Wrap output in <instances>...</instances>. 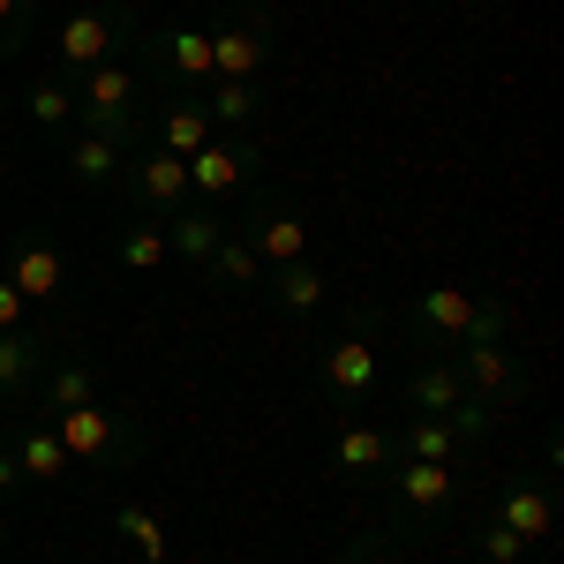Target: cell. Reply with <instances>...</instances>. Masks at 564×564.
Instances as JSON below:
<instances>
[{"mask_svg": "<svg viewBox=\"0 0 564 564\" xmlns=\"http://www.w3.org/2000/svg\"><path fill=\"white\" fill-rule=\"evenodd\" d=\"M143 90H151V76H143V61H129V53L84 68V76H76V129L113 135V143L143 151V135H151V106H143Z\"/></svg>", "mask_w": 564, "mask_h": 564, "instance_id": "cell-1", "label": "cell"}, {"mask_svg": "<svg viewBox=\"0 0 564 564\" xmlns=\"http://www.w3.org/2000/svg\"><path fill=\"white\" fill-rule=\"evenodd\" d=\"M45 422L68 444L76 467H143V452H151V430H143V414H129V406L84 399V406H61V414H45Z\"/></svg>", "mask_w": 564, "mask_h": 564, "instance_id": "cell-2", "label": "cell"}, {"mask_svg": "<svg viewBox=\"0 0 564 564\" xmlns=\"http://www.w3.org/2000/svg\"><path fill=\"white\" fill-rule=\"evenodd\" d=\"M399 406H406V414H444V422H459L467 444H481V436L505 422L497 406H481L475 391L459 384V361H452V354H422V361H414V377L399 384Z\"/></svg>", "mask_w": 564, "mask_h": 564, "instance_id": "cell-3", "label": "cell"}, {"mask_svg": "<svg viewBox=\"0 0 564 564\" xmlns=\"http://www.w3.org/2000/svg\"><path fill=\"white\" fill-rule=\"evenodd\" d=\"M135 39V15L129 8H68L61 23H53V61H61V76H84L98 61H121V45Z\"/></svg>", "mask_w": 564, "mask_h": 564, "instance_id": "cell-4", "label": "cell"}, {"mask_svg": "<svg viewBox=\"0 0 564 564\" xmlns=\"http://www.w3.org/2000/svg\"><path fill=\"white\" fill-rule=\"evenodd\" d=\"M279 68V23L241 8L234 23H212V84H257Z\"/></svg>", "mask_w": 564, "mask_h": 564, "instance_id": "cell-5", "label": "cell"}, {"mask_svg": "<svg viewBox=\"0 0 564 564\" xmlns=\"http://www.w3.org/2000/svg\"><path fill=\"white\" fill-rule=\"evenodd\" d=\"M384 481H391V520H399V534H430L452 512V497H459V475L436 467V459H399Z\"/></svg>", "mask_w": 564, "mask_h": 564, "instance_id": "cell-6", "label": "cell"}, {"mask_svg": "<svg viewBox=\"0 0 564 564\" xmlns=\"http://www.w3.org/2000/svg\"><path fill=\"white\" fill-rule=\"evenodd\" d=\"M121 196L135 204V218H174L196 188H188V159L174 151H159V143H143L129 151V166H121Z\"/></svg>", "mask_w": 564, "mask_h": 564, "instance_id": "cell-7", "label": "cell"}, {"mask_svg": "<svg viewBox=\"0 0 564 564\" xmlns=\"http://www.w3.org/2000/svg\"><path fill=\"white\" fill-rule=\"evenodd\" d=\"M188 188L204 204H226L234 188H263V143L257 135H212L196 159H188Z\"/></svg>", "mask_w": 564, "mask_h": 564, "instance_id": "cell-8", "label": "cell"}, {"mask_svg": "<svg viewBox=\"0 0 564 564\" xmlns=\"http://www.w3.org/2000/svg\"><path fill=\"white\" fill-rule=\"evenodd\" d=\"M452 361H459V384L475 391L481 406H520L527 399V369H520V354L505 347V339H459V347H444Z\"/></svg>", "mask_w": 564, "mask_h": 564, "instance_id": "cell-9", "label": "cell"}, {"mask_svg": "<svg viewBox=\"0 0 564 564\" xmlns=\"http://www.w3.org/2000/svg\"><path fill=\"white\" fill-rule=\"evenodd\" d=\"M234 234L257 249L263 271H279V263H302V257H308V218H302V204L263 196V188H257V204H249V218H241Z\"/></svg>", "mask_w": 564, "mask_h": 564, "instance_id": "cell-10", "label": "cell"}, {"mask_svg": "<svg viewBox=\"0 0 564 564\" xmlns=\"http://www.w3.org/2000/svg\"><path fill=\"white\" fill-rule=\"evenodd\" d=\"M143 76L166 90H188V98H204V84H212V31H159V39H143Z\"/></svg>", "mask_w": 564, "mask_h": 564, "instance_id": "cell-11", "label": "cell"}, {"mask_svg": "<svg viewBox=\"0 0 564 564\" xmlns=\"http://www.w3.org/2000/svg\"><path fill=\"white\" fill-rule=\"evenodd\" d=\"M406 332H414V347H422V354L459 347V339L475 332V294H467V286H422L414 308H406Z\"/></svg>", "mask_w": 564, "mask_h": 564, "instance_id": "cell-12", "label": "cell"}, {"mask_svg": "<svg viewBox=\"0 0 564 564\" xmlns=\"http://www.w3.org/2000/svg\"><path fill=\"white\" fill-rule=\"evenodd\" d=\"M497 520L512 527L527 550H534V542H542V534L557 527V497H550V459H542V467H520V475L505 481V497H497Z\"/></svg>", "mask_w": 564, "mask_h": 564, "instance_id": "cell-13", "label": "cell"}, {"mask_svg": "<svg viewBox=\"0 0 564 564\" xmlns=\"http://www.w3.org/2000/svg\"><path fill=\"white\" fill-rule=\"evenodd\" d=\"M121 166H129V143L90 135V129L61 135V174H68V188H121Z\"/></svg>", "mask_w": 564, "mask_h": 564, "instance_id": "cell-14", "label": "cell"}, {"mask_svg": "<svg viewBox=\"0 0 564 564\" xmlns=\"http://www.w3.org/2000/svg\"><path fill=\"white\" fill-rule=\"evenodd\" d=\"M399 467V436L377 430V422H347V430L332 436V475H347V481H377Z\"/></svg>", "mask_w": 564, "mask_h": 564, "instance_id": "cell-15", "label": "cell"}, {"mask_svg": "<svg viewBox=\"0 0 564 564\" xmlns=\"http://www.w3.org/2000/svg\"><path fill=\"white\" fill-rule=\"evenodd\" d=\"M316 384L332 391V399H369V391H377V347H369L361 332L332 339L324 361H316Z\"/></svg>", "mask_w": 564, "mask_h": 564, "instance_id": "cell-16", "label": "cell"}, {"mask_svg": "<svg viewBox=\"0 0 564 564\" xmlns=\"http://www.w3.org/2000/svg\"><path fill=\"white\" fill-rule=\"evenodd\" d=\"M263 302L279 308V316H294V324H302V316H316V308L332 302V271H316V263H279V271H263V286H257Z\"/></svg>", "mask_w": 564, "mask_h": 564, "instance_id": "cell-17", "label": "cell"}, {"mask_svg": "<svg viewBox=\"0 0 564 564\" xmlns=\"http://www.w3.org/2000/svg\"><path fill=\"white\" fill-rule=\"evenodd\" d=\"M151 129H159V151H174V159H196L218 135L212 113H204V98H188V90H166V98L151 106Z\"/></svg>", "mask_w": 564, "mask_h": 564, "instance_id": "cell-18", "label": "cell"}, {"mask_svg": "<svg viewBox=\"0 0 564 564\" xmlns=\"http://www.w3.org/2000/svg\"><path fill=\"white\" fill-rule=\"evenodd\" d=\"M159 226H166V249H174L181 263H196V271H204V257H212L218 241L234 234V226H226V212H218V204H204V196H188V204H181L174 218H159Z\"/></svg>", "mask_w": 564, "mask_h": 564, "instance_id": "cell-19", "label": "cell"}, {"mask_svg": "<svg viewBox=\"0 0 564 564\" xmlns=\"http://www.w3.org/2000/svg\"><path fill=\"white\" fill-rule=\"evenodd\" d=\"M0 271H8V286H15L23 302H53V294L68 286V263H61V249H53V241H15Z\"/></svg>", "mask_w": 564, "mask_h": 564, "instance_id": "cell-20", "label": "cell"}, {"mask_svg": "<svg viewBox=\"0 0 564 564\" xmlns=\"http://www.w3.org/2000/svg\"><path fill=\"white\" fill-rule=\"evenodd\" d=\"M45 361H53V339L45 332H0V399H31L45 377Z\"/></svg>", "mask_w": 564, "mask_h": 564, "instance_id": "cell-21", "label": "cell"}, {"mask_svg": "<svg viewBox=\"0 0 564 564\" xmlns=\"http://www.w3.org/2000/svg\"><path fill=\"white\" fill-rule=\"evenodd\" d=\"M399 436V459H436V467H459L475 444L459 436V422H444V414H406V430H391Z\"/></svg>", "mask_w": 564, "mask_h": 564, "instance_id": "cell-22", "label": "cell"}, {"mask_svg": "<svg viewBox=\"0 0 564 564\" xmlns=\"http://www.w3.org/2000/svg\"><path fill=\"white\" fill-rule=\"evenodd\" d=\"M263 106H271V76H257V84H204V113H212V129H257Z\"/></svg>", "mask_w": 564, "mask_h": 564, "instance_id": "cell-23", "label": "cell"}, {"mask_svg": "<svg viewBox=\"0 0 564 564\" xmlns=\"http://www.w3.org/2000/svg\"><path fill=\"white\" fill-rule=\"evenodd\" d=\"M31 399H39L45 414H61V406H84V399H98V369H90L84 354H53Z\"/></svg>", "mask_w": 564, "mask_h": 564, "instance_id": "cell-24", "label": "cell"}, {"mask_svg": "<svg viewBox=\"0 0 564 564\" xmlns=\"http://www.w3.org/2000/svg\"><path fill=\"white\" fill-rule=\"evenodd\" d=\"M23 113H31V129L45 135H61V129H76V76H31V90H23Z\"/></svg>", "mask_w": 564, "mask_h": 564, "instance_id": "cell-25", "label": "cell"}, {"mask_svg": "<svg viewBox=\"0 0 564 564\" xmlns=\"http://www.w3.org/2000/svg\"><path fill=\"white\" fill-rule=\"evenodd\" d=\"M204 279L226 286V294H257V286H263V263H257V249H249L241 234H226L212 257H204Z\"/></svg>", "mask_w": 564, "mask_h": 564, "instance_id": "cell-26", "label": "cell"}, {"mask_svg": "<svg viewBox=\"0 0 564 564\" xmlns=\"http://www.w3.org/2000/svg\"><path fill=\"white\" fill-rule=\"evenodd\" d=\"M15 467H23V475H39V481H61L76 459H68V444L53 436V422H31V430L15 436Z\"/></svg>", "mask_w": 564, "mask_h": 564, "instance_id": "cell-27", "label": "cell"}, {"mask_svg": "<svg viewBox=\"0 0 564 564\" xmlns=\"http://www.w3.org/2000/svg\"><path fill=\"white\" fill-rule=\"evenodd\" d=\"M113 527H121V542H129L143 564H166V557H174V542H166V527H159L151 505H113Z\"/></svg>", "mask_w": 564, "mask_h": 564, "instance_id": "cell-28", "label": "cell"}, {"mask_svg": "<svg viewBox=\"0 0 564 564\" xmlns=\"http://www.w3.org/2000/svg\"><path fill=\"white\" fill-rule=\"evenodd\" d=\"M166 257H174V249H166V226H159V218L121 226V271H159Z\"/></svg>", "mask_w": 564, "mask_h": 564, "instance_id": "cell-29", "label": "cell"}, {"mask_svg": "<svg viewBox=\"0 0 564 564\" xmlns=\"http://www.w3.org/2000/svg\"><path fill=\"white\" fill-rule=\"evenodd\" d=\"M475 550H481L489 564H520V557H527V542H520L505 520H497V512H489V520H475Z\"/></svg>", "mask_w": 564, "mask_h": 564, "instance_id": "cell-30", "label": "cell"}, {"mask_svg": "<svg viewBox=\"0 0 564 564\" xmlns=\"http://www.w3.org/2000/svg\"><path fill=\"white\" fill-rule=\"evenodd\" d=\"M23 316H31V302L8 286V271H0V332H23Z\"/></svg>", "mask_w": 564, "mask_h": 564, "instance_id": "cell-31", "label": "cell"}, {"mask_svg": "<svg viewBox=\"0 0 564 564\" xmlns=\"http://www.w3.org/2000/svg\"><path fill=\"white\" fill-rule=\"evenodd\" d=\"M339 564H399V550H391V542H377V534H361Z\"/></svg>", "mask_w": 564, "mask_h": 564, "instance_id": "cell-32", "label": "cell"}, {"mask_svg": "<svg viewBox=\"0 0 564 564\" xmlns=\"http://www.w3.org/2000/svg\"><path fill=\"white\" fill-rule=\"evenodd\" d=\"M15 481H23V467H15V452L0 444V489H15Z\"/></svg>", "mask_w": 564, "mask_h": 564, "instance_id": "cell-33", "label": "cell"}, {"mask_svg": "<svg viewBox=\"0 0 564 564\" xmlns=\"http://www.w3.org/2000/svg\"><path fill=\"white\" fill-rule=\"evenodd\" d=\"M0 113H8V76H0Z\"/></svg>", "mask_w": 564, "mask_h": 564, "instance_id": "cell-34", "label": "cell"}, {"mask_svg": "<svg viewBox=\"0 0 564 564\" xmlns=\"http://www.w3.org/2000/svg\"><path fill=\"white\" fill-rule=\"evenodd\" d=\"M0 557H8V520H0Z\"/></svg>", "mask_w": 564, "mask_h": 564, "instance_id": "cell-35", "label": "cell"}]
</instances>
